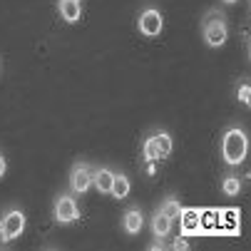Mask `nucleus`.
Listing matches in <instances>:
<instances>
[{
    "mask_svg": "<svg viewBox=\"0 0 251 251\" xmlns=\"http://www.w3.org/2000/svg\"><path fill=\"white\" fill-rule=\"evenodd\" d=\"M219 152H222V162L226 167H241L246 162L249 154V134L244 127H226L219 142Z\"/></svg>",
    "mask_w": 251,
    "mask_h": 251,
    "instance_id": "f257e3e1",
    "label": "nucleus"
},
{
    "mask_svg": "<svg viewBox=\"0 0 251 251\" xmlns=\"http://www.w3.org/2000/svg\"><path fill=\"white\" fill-rule=\"evenodd\" d=\"M201 38L206 43V48L219 50L226 45L229 40V20L219 8H209L206 15L201 18Z\"/></svg>",
    "mask_w": 251,
    "mask_h": 251,
    "instance_id": "f03ea898",
    "label": "nucleus"
},
{
    "mask_svg": "<svg viewBox=\"0 0 251 251\" xmlns=\"http://www.w3.org/2000/svg\"><path fill=\"white\" fill-rule=\"evenodd\" d=\"M172 150H174L172 134L167 129H154L142 139V164H150V162L159 164L172 157Z\"/></svg>",
    "mask_w": 251,
    "mask_h": 251,
    "instance_id": "7ed1b4c3",
    "label": "nucleus"
},
{
    "mask_svg": "<svg viewBox=\"0 0 251 251\" xmlns=\"http://www.w3.org/2000/svg\"><path fill=\"white\" fill-rule=\"evenodd\" d=\"M25 226H27V217L23 209H18V206L5 209L0 214V244L5 246V244L15 241L18 236H23Z\"/></svg>",
    "mask_w": 251,
    "mask_h": 251,
    "instance_id": "20e7f679",
    "label": "nucleus"
},
{
    "mask_svg": "<svg viewBox=\"0 0 251 251\" xmlns=\"http://www.w3.org/2000/svg\"><path fill=\"white\" fill-rule=\"evenodd\" d=\"M52 219H55V224H60V226H70V224L80 222V204H77V199H75L73 192H62V194L55 197Z\"/></svg>",
    "mask_w": 251,
    "mask_h": 251,
    "instance_id": "39448f33",
    "label": "nucleus"
},
{
    "mask_svg": "<svg viewBox=\"0 0 251 251\" xmlns=\"http://www.w3.org/2000/svg\"><path fill=\"white\" fill-rule=\"evenodd\" d=\"M137 30L142 38H159L164 30V15L154 5H145L137 15Z\"/></svg>",
    "mask_w": 251,
    "mask_h": 251,
    "instance_id": "423d86ee",
    "label": "nucleus"
},
{
    "mask_svg": "<svg viewBox=\"0 0 251 251\" xmlns=\"http://www.w3.org/2000/svg\"><path fill=\"white\" fill-rule=\"evenodd\" d=\"M70 192L75 197H82L92 189V164L85 159H77L73 167H70V176H67Z\"/></svg>",
    "mask_w": 251,
    "mask_h": 251,
    "instance_id": "0eeeda50",
    "label": "nucleus"
},
{
    "mask_svg": "<svg viewBox=\"0 0 251 251\" xmlns=\"http://www.w3.org/2000/svg\"><path fill=\"white\" fill-rule=\"evenodd\" d=\"M57 15L67 25H77L85 15V0H57Z\"/></svg>",
    "mask_w": 251,
    "mask_h": 251,
    "instance_id": "6e6552de",
    "label": "nucleus"
},
{
    "mask_svg": "<svg viewBox=\"0 0 251 251\" xmlns=\"http://www.w3.org/2000/svg\"><path fill=\"white\" fill-rule=\"evenodd\" d=\"M142 226H145V211H142L137 204H129L122 214V231L127 236H137L142 231Z\"/></svg>",
    "mask_w": 251,
    "mask_h": 251,
    "instance_id": "1a4fd4ad",
    "label": "nucleus"
},
{
    "mask_svg": "<svg viewBox=\"0 0 251 251\" xmlns=\"http://www.w3.org/2000/svg\"><path fill=\"white\" fill-rule=\"evenodd\" d=\"M112 179H115V172H112L110 167H97V169H92V187H95L100 194H110Z\"/></svg>",
    "mask_w": 251,
    "mask_h": 251,
    "instance_id": "9d476101",
    "label": "nucleus"
},
{
    "mask_svg": "<svg viewBox=\"0 0 251 251\" xmlns=\"http://www.w3.org/2000/svg\"><path fill=\"white\" fill-rule=\"evenodd\" d=\"M222 194L224 197H229V199H234V197H239L241 194V189H244V182H241V176L236 174V172H226L224 176H222Z\"/></svg>",
    "mask_w": 251,
    "mask_h": 251,
    "instance_id": "9b49d317",
    "label": "nucleus"
},
{
    "mask_svg": "<svg viewBox=\"0 0 251 251\" xmlns=\"http://www.w3.org/2000/svg\"><path fill=\"white\" fill-rule=\"evenodd\" d=\"M132 192V182H129V176L125 172H115V179H112V189L110 194L117 199V201H125Z\"/></svg>",
    "mask_w": 251,
    "mask_h": 251,
    "instance_id": "f8f14e48",
    "label": "nucleus"
},
{
    "mask_svg": "<svg viewBox=\"0 0 251 251\" xmlns=\"http://www.w3.org/2000/svg\"><path fill=\"white\" fill-rule=\"evenodd\" d=\"M172 224H174V222H169L159 209L152 214V219H150V229H152L154 239H167V236L172 234Z\"/></svg>",
    "mask_w": 251,
    "mask_h": 251,
    "instance_id": "ddd939ff",
    "label": "nucleus"
},
{
    "mask_svg": "<svg viewBox=\"0 0 251 251\" xmlns=\"http://www.w3.org/2000/svg\"><path fill=\"white\" fill-rule=\"evenodd\" d=\"M159 211L164 214V217L169 219V222H176L179 217H182V201H179V197L176 194H167L164 199H162V204H159Z\"/></svg>",
    "mask_w": 251,
    "mask_h": 251,
    "instance_id": "4468645a",
    "label": "nucleus"
},
{
    "mask_svg": "<svg viewBox=\"0 0 251 251\" xmlns=\"http://www.w3.org/2000/svg\"><path fill=\"white\" fill-rule=\"evenodd\" d=\"M236 100H239L244 107H251V85H249L246 77L239 80V85H236Z\"/></svg>",
    "mask_w": 251,
    "mask_h": 251,
    "instance_id": "2eb2a0df",
    "label": "nucleus"
},
{
    "mask_svg": "<svg viewBox=\"0 0 251 251\" xmlns=\"http://www.w3.org/2000/svg\"><path fill=\"white\" fill-rule=\"evenodd\" d=\"M167 249H174V251H187V249H192V244H189V239H187V236L179 234L172 244H167Z\"/></svg>",
    "mask_w": 251,
    "mask_h": 251,
    "instance_id": "dca6fc26",
    "label": "nucleus"
},
{
    "mask_svg": "<svg viewBox=\"0 0 251 251\" xmlns=\"http://www.w3.org/2000/svg\"><path fill=\"white\" fill-rule=\"evenodd\" d=\"M167 249V239H154L152 244H147V251H164Z\"/></svg>",
    "mask_w": 251,
    "mask_h": 251,
    "instance_id": "f3484780",
    "label": "nucleus"
},
{
    "mask_svg": "<svg viewBox=\"0 0 251 251\" xmlns=\"http://www.w3.org/2000/svg\"><path fill=\"white\" fill-rule=\"evenodd\" d=\"M5 172H8V159H5V154L0 152V179L5 176Z\"/></svg>",
    "mask_w": 251,
    "mask_h": 251,
    "instance_id": "a211bd4d",
    "label": "nucleus"
},
{
    "mask_svg": "<svg viewBox=\"0 0 251 251\" xmlns=\"http://www.w3.org/2000/svg\"><path fill=\"white\" fill-rule=\"evenodd\" d=\"M222 3H226V5H234V3H239V0H222Z\"/></svg>",
    "mask_w": 251,
    "mask_h": 251,
    "instance_id": "6ab92c4d",
    "label": "nucleus"
}]
</instances>
